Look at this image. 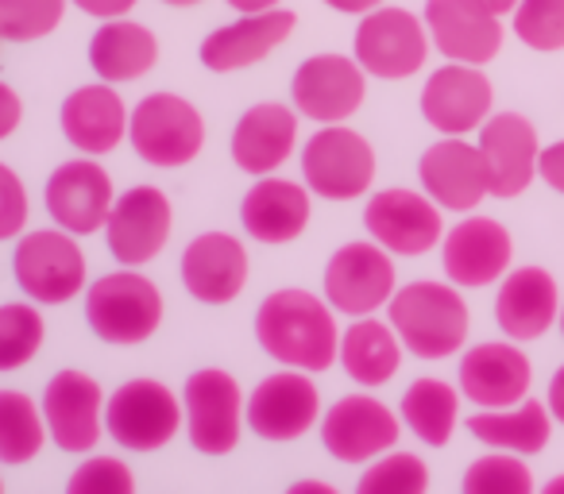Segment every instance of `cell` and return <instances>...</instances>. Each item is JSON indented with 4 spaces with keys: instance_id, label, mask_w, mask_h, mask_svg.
Segmentation results:
<instances>
[{
    "instance_id": "cell-50",
    "label": "cell",
    "mask_w": 564,
    "mask_h": 494,
    "mask_svg": "<svg viewBox=\"0 0 564 494\" xmlns=\"http://www.w3.org/2000/svg\"><path fill=\"white\" fill-rule=\"evenodd\" d=\"M545 494H564V475L549 479V483H545Z\"/></svg>"
},
{
    "instance_id": "cell-10",
    "label": "cell",
    "mask_w": 564,
    "mask_h": 494,
    "mask_svg": "<svg viewBox=\"0 0 564 494\" xmlns=\"http://www.w3.org/2000/svg\"><path fill=\"white\" fill-rule=\"evenodd\" d=\"M243 391L228 371L205 367L194 371L182 386V409H186V437L202 455L236 452L243 432Z\"/></svg>"
},
{
    "instance_id": "cell-11",
    "label": "cell",
    "mask_w": 564,
    "mask_h": 494,
    "mask_svg": "<svg viewBox=\"0 0 564 494\" xmlns=\"http://www.w3.org/2000/svg\"><path fill=\"white\" fill-rule=\"evenodd\" d=\"M322 391L310 378V371H274L256 391L248 394L243 421L256 437L274 440V444H291L306 437L314 425H322Z\"/></svg>"
},
{
    "instance_id": "cell-5",
    "label": "cell",
    "mask_w": 564,
    "mask_h": 494,
    "mask_svg": "<svg viewBox=\"0 0 564 494\" xmlns=\"http://www.w3.org/2000/svg\"><path fill=\"white\" fill-rule=\"evenodd\" d=\"M128 143L143 163L178 171L205 147V120L194 101L178 94H151L128 117Z\"/></svg>"
},
{
    "instance_id": "cell-35",
    "label": "cell",
    "mask_w": 564,
    "mask_h": 494,
    "mask_svg": "<svg viewBox=\"0 0 564 494\" xmlns=\"http://www.w3.org/2000/svg\"><path fill=\"white\" fill-rule=\"evenodd\" d=\"M47 340V325L35 301H9L0 306V375L20 371L40 355Z\"/></svg>"
},
{
    "instance_id": "cell-42",
    "label": "cell",
    "mask_w": 564,
    "mask_h": 494,
    "mask_svg": "<svg viewBox=\"0 0 564 494\" xmlns=\"http://www.w3.org/2000/svg\"><path fill=\"white\" fill-rule=\"evenodd\" d=\"M538 174L545 178V186H553L556 194H564V140L541 147L538 155Z\"/></svg>"
},
{
    "instance_id": "cell-51",
    "label": "cell",
    "mask_w": 564,
    "mask_h": 494,
    "mask_svg": "<svg viewBox=\"0 0 564 494\" xmlns=\"http://www.w3.org/2000/svg\"><path fill=\"white\" fill-rule=\"evenodd\" d=\"M163 4H171V9H194V4H202V0H163Z\"/></svg>"
},
{
    "instance_id": "cell-45",
    "label": "cell",
    "mask_w": 564,
    "mask_h": 494,
    "mask_svg": "<svg viewBox=\"0 0 564 494\" xmlns=\"http://www.w3.org/2000/svg\"><path fill=\"white\" fill-rule=\"evenodd\" d=\"M549 414H553V421L564 425V367H556L553 383H549Z\"/></svg>"
},
{
    "instance_id": "cell-36",
    "label": "cell",
    "mask_w": 564,
    "mask_h": 494,
    "mask_svg": "<svg viewBox=\"0 0 564 494\" xmlns=\"http://www.w3.org/2000/svg\"><path fill=\"white\" fill-rule=\"evenodd\" d=\"M425 486H430V468H425L422 455L391 448V452L376 455V460L368 463V471L360 475L356 491L360 494H422Z\"/></svg>"
},
{
    "instance_id": "cell-8",
    "label": "cell",
    "mask_w": 564,
    "mask_h": 494,
    "mask_svg": "<svg viewBox=\"0 0 564 494\" xmlns=\"http://www.w3.org/2000/svg\"><path fill=\"white\" fill-rule=\"evenodd\" d=\"M352 55L364 74L383 81L414 78L430 58V28L410 9H371L352 35Z\"/></svg>"
},
{
    "instance_id": "cell-48",
    "label": "cell",
    "mask_w": 564,
    "mask_h": 494,
    "mask_svg": "<svg viewBox=\"0 0 564 494\" xmlns=\"http://www.w3.org/2000/svg\"><path fill=\"white\" fill-rule=\"evenodd\" d=\"M291 494H337L333 483H317V479H302V483L291 486Z\"/></svg>"
},
{
    "instance_id": "cell-1",
    "label": "cell",
    "mask_w": 564,
    "mask_h": 494,
    "mask_svg": "<svg viewBox=\"0 0 564 494\" xmlns=\"http://www.w3.org/2000/svg\"><path fill=\"white\" fill-rule=\"evenodd\" d=\"M256 340L282 367L329 371L340 355L337 309L310 290H274L256 309Z\"/></svg>"
},
{
    "instance_id": "cell-54",
    "label": "cell",
    "mask_w": 564,
    "mask_h": 494,
    "mask_svg": "<svg viewBox=\"0 0 564 494\" xmlns=\"http://www.w3.org/2000/svg\"><path fill=\"white\" fill-rule=\"evenodd\" d=\"M0 491H4V483H0Z\"/></svg>"
},
{
    "instance_id": "cell-37",
    "label": "cell",
    "mask_w": 564,
    "mask_h": 494,
    "mask_svg": "<svg viewBox=\"0 0 564 494\" xmlns=\"http://www.w3.org/2000/svg\"><path fill=\"white\" fill-rule=\"evenodd\" d=\"M533 475L518 452L491 448L464 471V494H530Z\"/></svg>"
},
{
    "instance_id": "cell-7",
    "label": "cell",
    "mask_w": 564,
    "mask_h": 494,
    "mask_svg": "<svg viewBox=\"0 0 564 494\" xmlns=\"http://www.w3.org/2000/svg\"><path fill=\"white\" fill-rule=\"evenodd\" d=\"M302 178L325 201H356L376 182V147L356 128L322 124L302 147Z\"/></svg>"
},
{
    "instance_id": "cell-12",
    "label": "cell",
    "mask_w": 564,
    "mask_h": 494,
    "mask_svg": "<svg viewBox=\"0 0 564 494\" xmlns=\"http://www.w3.org/2000/svg\"><path fill=\"white\" fill-rule=\"evenodd\" d=\"M441 205L430 194H417V189H379L371 194L368 209H364V224L368 235L387 248L391 255H425L433 252L441 240H445V217H441Z\"/></svg>"
},
{
    "instance_id": "cell-20",
    "label": "cell",
    "mask_w": 564,
    "mask_h": 494,
    "mask_svg": "<svg viewBox=\"0 0 564 494\" xmlns=\"http://www.w3.org/2000/svg\"><path fill=\"white\" fill-rule=\"evenodd\" d=\"M417 178H422L425 194L448 212H471L484 197H491L484 151L464 135H445L433 147H425Z\"/></svg>"
},
{
    "instance_id": "cell-16",
    "label": "cell",
    "mask_w": 564,
    "mask_h": 494,
    "mask_svg": "<svg viewBox=\"0 0 564 494\" xmlns=\"http://www.w3.org/2000/svg\"><path fill=\"white\" fill-rule=\"evenodd\" d=\"M105 391L94 375L86 371H58L43 391V421H47V437L55 440L63 452L86 455L105 437Z\"/></svg>"
},
{
    "instance_id": "cell-14",
    "label": "cell",
    "mask_w": 564,
    "mask_h": 494,
    "mask_svg": "<svg viewBox=\"0 0 564 494\" xmlns=\"http://www.w3.org/2000/svg\"><path fill=\"white\" fill-rule=\"evenodd\" d=\"M171 228V197L159 186H132L112 201V212L105 220V243L120 267H148L163 255Z\"/></svg>"
},
{
    "instance_id": "cell-26",
    "label": "cell",
    "mask_w": 564,
    "mask_h": 494,
    "mask_svg": "<svg viewBox=\"0 0 564 494\" xmlns=\"http://www.w3.org/2000/svg\"><path fill=\"white\" fill-rule=\"evenodd\" d=\"M314 205H310V186H299L291 178L263 174L240 201V224L256 243L282 248L294 243L310 228Z\"/></svg>"
},
{
    "instance_id": "cell-34",
    "label": "cell",
    "mask_w": 564,
    "mask_h": 494,
    "mask_svg": "<svg viewBox=\"0 0 564 494\" xmlns=\"http://www.w3.org/2000/svg\"><path fill=\"white\" fill-rule=\"evenodd\" d=\"M43 406L28 391H0V463L24 468L47 444Z\"/></svg>"
},
{
    "instance_id": "cell-31",
    "label": "cell",
    "mask_w": 564,
    "mask_h": 494,
    "mask_svg": "<svg viewBox=\"0 0 564 494\" xmlns=\"http://www.w3.org/2000/svg\"><path fill=\"white\" fill-rule=\"evenodd\" d=\"M402 340L394 332L391 321H379L376 314L368 317H352L345 332H340V367L364 391H376L387 386L402 367Z\"/></svg>"
},
{
    "instance_id": "cell-25",
    "label": "cell",
    "mask_w": 564,
    "mask_h": 494,
    "mask_svg": "<svg viewBox=\"0 0 564 494\" xmlns=\"http://www.w3.org/2000/svg\"><path fill=\"white\" fill-rule=\"evenodd\" d=\"M533 367L530 355L507 340H487L464 352L460 360V394L479 409L514 406L530 394Z\"/></svg>"
},
{
    "instance_id": "cell-27",
    "label": "cell",
    "mask_w": 564,
    "mask_h": 494,
    "mask_svg": "<svg viewBox=\"0 0 564 494\" xmlns=\"http://www.w3.org/2000/svg\"><path fill=\"white\" fill-rule=\"evenodd\" d=\"M299 151V109L259 101L232 128V163L251 178L274 174Z\"/></svg>"
},
{
    "instance_id": "cell-41",
    "label": "cell",
    "mask_w": 564,
    "mask_h": 494,
    "mask_svg": "<svg viewBox=\"0 0 564 494\" xmlns=\"http://www.w3.org/2000/svg\"><path fill=\"white\" fill-rule=\"evenodd\" d=\"M28 217H32V201H28V186L9 163H0V243L20 240L28 232Z\"/></svg>"
},
{
    "instance_id": "cell-44",
    "label": "cell",
    "mask_w": 564,
    "mask_h": 494,
    "mask_svg": "<svg viewBox=\"0 0 564 494\" xmlns=\"http://www.w3.org/2000/svg\"><path fill=\"white\" fill-rule=\"evenodd\" d=\"M70 4L94 20H117V17H128L140 0H70Z\"/></svg>"
},
{
    "instance_id": "cell-19",
    "label": "cell",
    "mask_w": 564,
    "mask_h": 494,
    "mask_svg": "<svg viewBox=\"0 0 564 494\" xmlns=\"http://www.w3.org/2000/svg\"><path fill=\"white\" fill-rule=\"evenodd\" d=\"M514 240L491 217H464L456 228H448L441 240V267L453 286H491L510 271Z\"/></svg>"
},
{
    "instance_id": "cell-29",
    "label": "cell",
    "mask_w": 564,
    "mask_h": 494,
    "mask_svg": "<svg viewBox=\"0 0 564 494\" xmlns=\"http://www.w3.org/2000/svg\"><path fill=\"white\" fill-rule=\"evenodd\" d=\"M495 321L507 340H541L561 321V290L545 267H518L502 275Z\"/></svg>"
},
{
    "instance_id": "cell-13",
    "label": "cell",
    "mask_w": 564,
    "mask_h": 494,
    "mask_svg": "<svg viewBox=\"0 0 564 494\" xmlns=\"http://www.w3.org/2000/svg\"><path fill=\"white\" fill-rule=\"evenodd\" d=\"M364 97H368V74L356 63V55L348 58L325 51L306 58L291 78V105L299 109V117L314 124H345L360 112Z\"/></svg>"
},
{
    "instance_id": "cell-32",
    "label": "cell",
    "mask_w": 564,
    "mask_h": 494,
    "mask_svg": "<svg viewBox=\"0 0 564 494\" xmlns=\"http://www.w3.org/2000/svg\"><path fill=\"white\" fill-rule=\"evenodd\" d=\"M468 432L487 448H502V452L518 455H538L549 444V432H553V414L541 402H514V406L499 409H479L468 417Z\"/></svg>"
},
{
    "instance_id": "cell-9",
    "label": "cell",
    "mask_w": 564,
    "mask_h": 494,
    "mask_svg": "<svg viewBox=\"0 0 564 494\" xmlns=\"http://www.w3.org/2000/svg\"><path fill=\"white\" fill-rule=\"evenodd\" d=\"M399 290L394 255L376 240H356L333 252L325 263V301L345 317H368L387 309Z\"/></svg>"
},
{
    "instance_id": "cell-30",
    "label": "cell",
    "mask_w": 564,
    "mask_h": 494,
    "mask_svg": "<svg viewBox=\"0 0 564 494\" xmlns=\"http://www.w3.org/2000/svg\"><path fill=\"white\" fill-rule=\"evenodd\" d=\"M89 66L97 78L109 86H124V81H140L159 66V40L151 28L135 24L128 17L101 20V28L89 40Z\"/></svg>"
},
{
    "instance_id": "cell-38",
    "label": "cell",
    "mask_w": 564,
    "mask_h": 494,
    "mask_svg": "<svg viewBox=\"0 0 564 494\" xmlns=\"http://www.w3.org/2000/svg\"><path fill=\"white\" fill-rule=\"evenodd\" d=\"M70 0H0V32L9 43L47 40L66 17Z\"/></svg>"
},
{
    "instance_id": "cell-6",
    "label": "cell",
    "mask_w": 564,
    "mask_h": 494,
    "mask_svg": "<svg viewBox=\"0 0 564 494\" xmlns=\"http://www.w3.org/2000/svg\"><path fill=\"white\" fill-rule=\"evenodd\" d=\"M182 398L159 378H132L105 402V432L124 452H159L182 429Z\"/></svg>"
},
{
    "instance_id": "cell-21",
    "label": "cell",
    "mask_w": 564,
    "mask_h": 494,
    "mask_svg": "<svg viewBox=\"0 0 564 494\" xmlns=\"http://www.w3.org/2000/svg\"><path fill=\"white\" fill-rule=\"evenodd\" d=\"M251 275L248 248L232 232H202L182 252V286L202 306H228L243 294Z\"/></svg>"
},
{
    "instance_id": "cell-53",
    "label": "cell",
    "mask_w": 564,
    "mask_h": 494,
    "mask_svg": "<svg viewBox=\"0 0 564 494\" xmlns=\"http://www.w3.org/2000/svg\"><path fill=\"white\" fill-rule=\"evenodd\" d=\"M0 43H4V32H0Z\"/></svg>"
},
{
    "instance_id": "cell-40",
    "label": "cell",
    "mask_w": 564,
    "mask_h": 494,
    "mask_svg": "<svg viewBox=\"0 0 564 494\" xmlns=\"http://www.w3.org/2000/svg\"><path fill=\"white\" fill-rule=\"evenodd\" d=\"M66 491L70 494H132L135 475L117 455H89L86 463H78V471L70 475Z\"/></svg>"
},
{
    "instance_id": "cell-33",
    "label": "cell",
    "mask_w": 564,
    "mask_h": 494,
    "mask_svg": "<svg viewBox=\"0 0 564 494\" xmlns=\"http://www.w3.org/2000/svg\"><path fill=\"white\" fill-rule=\"evenodd\" d=\"M399 417L422 444L445 448L460 421V391L445 378H414L402 394Z\"/></svg>"
},
{
    "instance_id": "cell-28",
    "label": "cell",
    "mask_w": 564,
    "mask_h": 494,
    "mask_svg": "<svg viewBox=\"0 0 564 494\" xmlns=\"http://www.w3.org/2000/svg\"><path fill=\"white\" fill-rule=\"evenodd\" d=\"M128 117L132 112H128L124 97L117 94V86L94 81V86H82L66 97L58 124H63V135L74 151H82V155H109V151H117L128 140Z\"/></svg>"
},
{
    "instance_id": "cell-46",
    "label": "cell",
    "mask_w": 564,
    "mask_h": 494,
    "mask_svg": "<svg viewBox=\"0 0 564 494\" xmlns=\"http://www.w3.org/2000/svg\"><path fill=\"white\" fill-rule=\"evenodd\" d=\"M325 4H329L333 12H345V17H368L383 0H325Z\"/></svg>"
},
{
    "instance_id": "cell-2",
    "label": "cell",
    "mask_w": 564,
    "mask_h": 494,
    "mask_svg": "<svg viewBox=\"0 0 564 494\" xmlns=\"http://www.w3.org/2000/svg\"><path fill=\"white\" fill-rule=\"evenodd\" d=\"M387 321L394 325L402 348L417 360H448L468 340V301L453 283H406L387 301Z\"/></svg>"
},
{
    "instance_id": "cell-49",
    "label": "cell",
    "mask_w": 564,
    "mask_h": 494,
    "mask_svg": "<svg viewBox=\"0 0 564 494\" xmlns=\"http://www.w3.org/2000/svg\"><path fill=\"white\" fill-rule=\"evenodd\" d=\"M476 4H484V9L495 12V17H507V12L518 9V0H476Z\"/></svg>"
},
{
    "instance_id": "cell-52",
    "label": "cell",
    "mask_w": 564,
    "mask_h": 494,
    "mask_svg": "<svg viewBox=\"0 0 564 494\" xmlns=\"http://www.w3.org/2000/svg\"><path fill=\"white\" fill-rule=\"evenodd\" d=\"M561 332H564V301H561Z\"/></svg>"
},
{
    "instance_id": "cell-24",
    "label": "cell",
    "mask_w": 564,
    "mask_h": 494,
    "mask_svg": "<svg viewBox=\"0 0 564 494\" xmlns=\"http://www.w3.org/2000/svg\"><path fill=\"white\" fill-rule=\"evenodd\" d=\"M479 151L487 163V182L491 197H518L538 174V128L522 112H495L479 128Z\"/></svg>"
},
{
    "instance_id": "cell-39",
    "label": "cell",
    "mask_w": 564,
    "mask_h": 494,
    "mask_svg": "<svg viewBox=\"0 0 564 494\" xmlns=\"http://www.w3.org/2000/svg\"><path fill=\"white\" fill-rule=\"evenodd\" d=\"M514 17V35L530 51L553 55L564 51V0H518Z\"/></svg>"
},
{
    "instance_id": "cell-23",
    "label": "cell",
    "mask_w": 564,
    "mask_h": 494,
    "mask_svg": "<svg viewBox=\"0 0 564 494\" xmlns=\"http://www.w3.org/2000/svg\"><path fill=\"white\" fill-rule=\"evenodd\" d=\"M430 43L448 63L484 66L502 51V17L476 0H425Z\"/></svg>"
},
{
    "instance_id": "cell-47",
    "label": "cell",
    "mask_w": 564,
    "mask_h": 494,
    "mask_svg": "<svg viewBox=\"0 0 564 494\" xmlns=\"http://www.w3.org/2000/svg\"><path fill=\"white\" fill-rule=\"evenodd\" d=\"M225 4L236 12V17H243V12H271V9H282V0H225Z\"/></svg>"
},
{
    "instance_id": "cell-22",
    "label": "cell",
    "mask_w": 564,
    "mask_h": 494,
    "mask_svg": "<svg viewBox=\"0 0 564 494\" xmlns=\"http://www.w3.org/2000/svg\"><path fill=\"white\" fill-rule=\"evenodd\" d=\"M299 17L291 9H271V12H243L232 24L217 28L202 40V66L213 74H236L248 66L263 63L274 47L291 40Z\"/></svg>"
},
{
    "instance_id": "cell-18",
    "label": "cell",
    "mask_w": 564,
    "mask_h": 494,
    "mask_svg": "<svg viewBox=\"0 0 564 494\" xmlns=\"http://www.w3.org/2000/svg\"><path fill=\"white\" fill-rule=\"evenodd\" d=\"M491 105L495 89L484 66L445 63L430 74L422 89V117L441 135H468L484 128V120L491 117Z\"/></svg>"
},
{
    "instance_id": "cell-4",
    "label": "cell",
    "mask_w": 564,
    "mask_h": 494,
    "mask_svg": "<svg viewBox=\"0 0 564 494\" xmlns=\"http://www.w3.org/2000/svg\"><path fill=\"white\" fill-rule=\"evenodd\" d=\"M17 286L35 306H66L86 290V255L78 235L66 228H35L17 240L12 252Z\"/></svg>"
},
{
    "instance_id": "cell-3",
    "label": "cell",
    "mask_w": 564,
    "mask_h": 494,
    "mask_svg": "<svg viewBox=\"0 0 564 494\" xmlns=\"http://www.w3.org/2000/svg\"><path fill=\"white\" fill-rule=\"evenodd\" d=\"M163 290L140 275V267H120L97 278L86 294V321L105 344H143L163 325Z\"/></svg>"
},
{
    "instance_id": "cell-17",
    "label": "cell",
    "mask_w": 564,
    "mask_h": 494,
    "mask_svg": "<svg viewBox=\"0 0 564 494\" xmlns=\"http://www.w3.org/2000/svg\"><path fill=\"white\" fill-rule=\"evenodd\" d=\"M43 201H47V217L58 228H66L74 235H94L105 232V220H109L112 201H117V189H112L109 171L94 155H86V158H70V163H63L51 174L47 189H43Z\"/></svg>"
},
{
    "instance_id": "cell-15",
    "label": "cell",
    "mask_w": 564,
    "mask_h": 494,
    "mask_svg": "<svg viewBox=\"0 0 564 494\" xmlns=\"http://www.w3.org/2000/svg\"><path fill=\"white\" fill-rule=\"evenodd\" d=\"M402 421L371 394H348L322 414V444L337 463H371L399 448Z\"/></svg>"
},
{
    "instance_id": "cell-43",
    "label": "cell",
    "mask_w": 564,
    "mask_h": 494,
    "mask_svg": "<svg viewBox=\"0 0 564 494\" xmlns=\"http://www.w3.org/2000/svg\"><path fill=\"white\" fill-rule=\"evenodd\" d=\"M20 120H24L20 94L9 86V81H0V140H9V135L20 128Z\"/></svg>"
}]
</instances>
